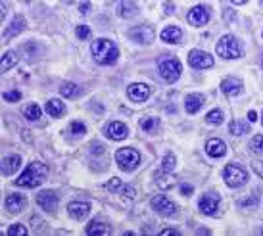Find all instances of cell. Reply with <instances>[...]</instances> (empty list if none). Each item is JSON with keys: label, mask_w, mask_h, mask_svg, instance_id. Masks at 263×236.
<instances>
[{"label": "cell", "mask_w": 263, "mask_h": 236, "mask_svg": "<svg viewBox=\"0 0 263 236\" xmlns=\"http://www.w3.org/2000/svg\"><path fill=\"white\" fill-rule=\"evenodd\" d=\"M90 52H92L94 60L100 62V64H104V66L115 64L117 58H119L117 47H115L111 41H108V39H96V41L92 43V47H90Z\"/></svg>", "instance_id": "6da1fadb"}, {"label": "cell", "mask_w": 263, "mask_h": 236, "mask_svg": "<svg viewBox=\"0 0 263 236\" xmlns=\"http://www.w3.org/2000/svg\"><path fill=\"white\" fill-rule=\"evenodd\" d=\"M188 64L196 70H208V68L213 66V58L204 50H192L188 54Z\"/></svg>", "instance_id": "ba28073f"}, {"label": "cell", "mask_w": 263, "mask_h": 236, "mask_svg": "<svg viewBox=\"0 0 263 236\" xmlns=\"http://www.w3.org/2000/svg\"><path fill=\"white\" fill-rule=\"evenodd\" d=\"M129 37L138 45H150L154 41V31L146 25H138V27L129 31Z\"/></svg>", "instance_id": "9c48e42d"}, {"label": "cell", "mask_w": 263, "mask_h": 236, "mask_svg": "<svg viewBox=\"0 0 263 236\" xmlns=\"http://www.w3.org/2000/svg\"><path fill=\"white\" fill-rule=\"evenodd\" d=\"M248 119H250V121H256V119H258V114H256V112H248Z\"/></svg>", "instance_id": "ee69618b"}, {"label": "cell", "mask_w": 263, "mask_h": 236, "mask_svg": "<svg viewBox=\"0 0 263 236\" xmlns=\"http://www.w3.org/2000/svg\"><path fill=\"white\" fill-rule=\"evenodd\" d=\"M60 93L62 96H66V98H75V96H79V87L75 85V83H64L62 85V89H60Z\"/></svg>", "instance_id": "4dcf8cb0"}, {"label": "cell", "mask_w": 263, "mask_h": 236, "mask_svg": "<svg viewBox=\"0 0 263 236\" xmlns=\"http://www.w3.org/2000/svg\"><path fill=\"white\" fill-rule=\"evenodd\" d=\"M67 212H69V215H71L73 219L83 221L88 213H90V206H88L87 202H71V204L67 206Z\"/></svg>", "instance_id": "e0dca14e"}, {"label": "cell", "mask_w": 263, "mask_h": 236, "mask_svg": "<svg viewBox=\"0 0 263 236\" xmlns=\"http://www.w3.org/2000/svg\"><path fill=\"white\" fill-rule=\"evenodd\" d=\"M171 235L179 236L181 233H179V231H171V229H167V231H161V233H159V236H171Z\"/></svg>", "instance_id": "ab89813d"}, {"label": "cell", "mask_w": 263, "mask_h": 236, "mask_svg": "<svg viewBox=\"0 0 263 236\" xmlns=\"http://www.w3.org/2000/svg\"><path fill=\"white\" fill-rule=\"evenodd\" d=\"M23 27H25V20L23 18H16L12 24H10V29H6L4 31V41H8V39H12V37H16L18 33H22L23 31Z\"/></svg>", "instance_id": "603a6c76"}, {"label": "cell", "mask_w": 263, "mask_h": 236, "mask_svg": "<svg viewBox=\"0 0 263 236\" xmlns=\"http://www.w3.org/2000/svg\"><path fill=\"white\" fill-rule=\"evenodd\" d=\"M22 165V158L20 156H10L2 160V173L4 175H14Z\"/></svg>", "instance_id": "44dd1931"}, {"label": "cell", "mask_w": 263, "mask_h": 236, "mask_svg": "<svg viewBox=\"0 0 263 236\" xmlns=\"http://www.w3.org/2000/svg\"><path fill=\"white\" fill-rule=\"evenodd\" d=\"M175 164H177L175 156H173V154H169V156L161 162V173H171V171L175 169Z\"/></svg>", "instance_id": "d6a6232c"}, {"label": "cell", "mask_w": 263, "mask_h": 236, "mask_svg": "<svg viewBox=\"0 0 263 236\" xmlns=\"http://www.w3.org/2000/svg\"><path fill=\"white\" fill-rule=\"evenodd\" d=\"M156 181H158V187L163 190L173 189V187L177 185L175 177H173V175H167V173H163V177H161V173H158V175H156Z\"/></svg>", "instance_id": "484cf974"}, {"label": "cell", "mask_w": 263, "mask_h": 236, "mask_svg": "<svg viewBox=\"0 0 263 236\" xmlns=\"http://www.w3.org/2000/svg\"><path fill=\"white\" fill-rule=\"evenodd\" d=\"M223 179H225V183H227L229 187L238 189V187H242V185H246V181H248V173H246V169L240 167L238 164H231V165L225 167V171H223Z\"/></svg>", "instance_id": "277c9868"}, {"label": "cell", "mask_w": 263, "mask_h": 236, "mask_svg": "<svg viewBox=\"0 0 263 236\" xmlns=\"http://www.w3.org/2000/svg\"><path fill=\"white\" fill-rule=\"evenodd\" d=\"M229 131H231V135H235V137H242V135H248V131H250V125L246 123V121H233L231 123V127H229Z\"/></svg>", "instance_id": "4316f807"}, {"label": "cell", "mask_w": 263, "mask_h": 236, "mask_svg": "<svg viewBox=\"0 0 263 236\" xmlns=\"http://www.w3.org/2000/svg\"><path fill=\"white\" fill-rule=\"evenodd\" d=\"M106 135L111 141H123L129 135V129L121 121H111L110 125H108V129H106Z\"/></svg>", "instance_id": "5bb4252c"}, {"label": "cell", "mask_w": 263, "mask_h": 236, "mask_svg": "<svg viewBox=\"0 0 263 236\" xmlns=\"http://www.w3.org/2000/svg\"><path fill=\"white\" fill-rule=\"evenodd\" d=\"M154 212H158L163 217H173L177 213V206L167 198V196H154L152 202H150Z\"/></svg>", "instance_id": "52a82bcc"}, {"label": "cell", "mask_w": 263, "mask_h": 236, "mask_svg": "<svg viewBox=\"0 0 263 236\" xmlns=\"http://www.w3.org/2000/svg\"><path fill=\"white\" fill-rule=\"evenodd\" d=\"M217 54L221 58H227V60H237L242 56V45L240 41L233 35H225L217 43Z\"/></svg>", "instance_id": "3957f363"}, {"label": "cell", "mask_w": 263, "mask_h": 236, "mask_svg": "<svg viewBox=\"0 0 263 236\" xmlns=\"http://www.w3.org/2000/svg\"><path fill=\"white\" fill-rule=\"evenodd\" d=\"M158 70H159V75L163 81L167 83H175L183 71V66L179 60H173V58H165V60H159L158 62Z\"/></svg>", "instance_id": "5b68a950"}, {"label": "cell", "mask_w": 263, "mask_h": 236, "mask_svg": "<svg viewBox=\"0 0 263 236\" xmlns=\"http://www.w3.org/2000/svg\"><path fill=\"white\" fill-rule=\"evenodd\" d=\"M25 206H27V198L22 196V194H18V192H14V194H10L6 198V208H8L10 213H20Z\"/></svg>", "instance_id": "2e32d148"}, {"label": "cell", "mask_w": 263, "mask_h": 236, "mask_svg": "<svg viewBox=\"0 0 263 236\" xmlns=\"http://www.w3.org/2000/svg\"><path fill=\"white\" fill-rule=\"evenodd\" d=\"M77 37L83 39V41L88 39V37H90V29H88L87 25H79V27H77Z\"/></svg>", "instance_id": "74e56055"}, {"label": "cell", "mask_w": 263, "mask_h": 236, "mask_svg": "<svg viewBox=\"0 0 263 236\" xmlns=\"http://www.w3.org/2000/svg\"><path fill=\"white\" fill-rule=\"evenodd\" d=\"M181 190H183V194H184V196H188V194L192 192V189H190L188 185H181Z\"/></svg>", "instance_id": "60d3db41"}, {"label": "cell", "mask_w": 263, "mask_h": 236, "mask_svg": "<svg viewBox=\"0 0 263 236\" xmlns=\"http://www.w3.org/2000/svg\"><path fill=\"white\" fill-rule=\"evenodd\" d=\"M246 204H258V196L256 198H252V200H242L240 206H246Z\"/></svg>", "instance_id": "7bdbcfd3"}, {"label": "cell", "mask_w": 263, "mask_h": 236, "mask_svg": "<svg viewBox=\"0 0 263 236\" xmlns=\"http://www.w3.org/2000/svg\"><path fill=\"white\" fill-rule=\"evenodd\" d=\"M37 204L43 208L44 212L52 213L58 206V194L52 192V190H43L39 196H37Z\"/></svg>", "instance_id": "8fae6325"}, {"label": "cell", "mask_w": 263, "mask_h": 236, "mask_svg": "<svg viewBox=\"0 0 263 236\" xmlns=\"http://www.w3.org/2000/svg\"><path fill=\"white\" fill-rule=\"evenodd\" d=\"M250 148L256 152V154H263V135H256L252 142H250Z\"/></svg>", "instance_id": "836d02e7"}, {"label": "cell", "mask_w": 263, "mask_h": 236, "mask_svg": "<svg viewBox=\"0 0 263 236\" xmlns=\"http://www.w3.org/2000/svg\"><path fill=\"white\" fill-rule=\"evenodd\" d=\"M262 123H263V116H262Z\"/></svg>", "instance_id": "f6af8a7d"}, {"label": "cell", "mask_w": 263, "mask_h": 236, "mask_svg": "<svg viewBox=\"0 0 263 236\" xmlns=\"http://www.w3.org/2000/svg\"><path fill=\"white\" fill-rule=\"evenodd\" d=\"M206 152L211 156V158H221L227 154V144L219 139H211V141L206 144Z\"/></svg>", "instance_id": "d6986e66"}, {"label": "cell", "mask_w": 263, "mask_h": 236, "mask_svg": "<svg viewBox=\"0 0 263 236\" xmlns=\"http://www.w3.org/2000/svg\"><path fill=\"white\" fill-rule=\"evenodd\" d=\"M23 114H25V118L29 119V121H37V119L43 118V110H41V106H37V104H29Z\"/></svg>", "instance_id": "f546056e"}, {"label": "cell", "mask_w": 263, "mask_h": 236, "mask_svg": "<svg viewBox=\"0 0 263 236\" xmlns=\"http://www.w3.org/2000/svg\"><path fill=\"white\" fill-rule=\"evenodd\" d=\"M88 8H90V4H85V2H83V4H81V6H79V10H81V14H87L88 12Z\"/></svg>", "instance_id": "b9f144b4"}, {"label": "cell", "mask_w": 263, "mask_h": 236, "mask_svg": "<svg viewBox=\"0 0 263 236\" xmlns=\"http://www.w3.org/2000/svg\"><path fill=\"white\" fill-rule=\"evenodd\" d=\"M219 206V196L217 194H204L198 202V208L204 215H215Z\"/></svg>", "instance_id": "30bf717a"}, {"label": "cell", "mask_w": 263, "mask_h": 236, "mask_svg": "<svg viewBox=\"0 0 263 236\" xmlns=\"http://www.w3.org/2000/svg\"><path fill=\"white\" fill-rule=\"evenodd\" d=\"M85 233H87V235H110L111 231L106 223H102V221H92L87 229H85Z\"/></svg>", "instance_id": "d4e9b609"}, {"label": "cell", "mask_w": 263, "mask_h": 236, "mask_svg": "<svg viewBox=\"0 0 263 236\" xmlns=\"http://www.w3.org/2000/svg\"><path fill=\"white\" fill-rule=\"evenodd\" d=\"M221 91H223L225 94H229V96L240 94V91H242L240 79H237V77H227V79L221 83Z\"/></svg>", "instance_id": "ac0fdd59"}, {"label": "cell", "mask_w": 263, "mask_h": 236, "mask_svg": "<svg viewBox=\"0 0 263 236\" xmlns=\"http://www.w3.org/2000/svg\"><path fill=\"white\" fill-rule=\"evenodd\" d=\"M46 112H48V116H52V118H62V116L66 114V106H64L60 100H48Z\"/></svg>", "instance_id": "cb8c5ba5"}, {"label": "cell", "mask_w": 263, "mask_h": 236, "mask_svg": "<svg viewBox=\"0 0 263 236\" xmlns=\"http://www.w3.org/2000/svg\"><path fill=\"white\" fill-rule=\"evenodd\" d=\"M22 98V93H18V91H10V93H4V100H8V102H18Z\"/></svg>", "instance_id": "f35d334b"}, {"label": "cell", "mask_w": 263, "mask_h": 236, "mask_svg": "<svg viewBox=\"0 0 263 236\" xmlns=\"http://www.w3.org/2000/svg\"><path fill=\"white\" fill-rule=\"evenodd\" d=\"M117 12H119L123 18H132V16H136L138 8H136V4H132V2H119Z\"/></svg>", "instance_id": "f1b7e54d"}, {"label": "cell", "mask_w": 263, "mask_h": 236, "mask_svg": "<svg viewBox=\"0 0 263 236\" xmlns=\"http://www.w3.org/2000/svg\"><path fill=\"white\" fill-rule=\"evenodd\" d=\"M140 127H142V131H156L158 127H159V119L158 118H144L140 119Z\"/></svg>", "instance_id": "1f68e13d"}, {"label": "cell", "mask_w": 263, "mask_h": 236, "mask_svg": "<svg viewBox=\"0 0 263 236\" xmlns=\"http://www.w3.org/2000/svg\"><path fill=\"white\" fill-rule=\"evenodd\" d=\"M46 173H48L46 165H43V164H31V165L25 167V171L20 175V179L16 181V185L18 187H27V189H35V187H39L44 181Z\"/></svg>", "instance_id": "7a4b0ae2"}, {"label": "cell", "mask_w": 263, "mask_h": 236, "mask_svg": "<svg viewBox=\"0 0 263 236\" xmlns=\"http://www.w3.org/2000/svg\"><path fill=\"white\" fill-rule=\"evenodd\" d=\"M262 66H263V60H262Z\"/></svg>", "instance_id": "7dc6e473"}, {"label": "cell", "mask_w": 263, "mask_h": 236, "mask_svg": "<svg viewBox=\"0 0 263 236\" xmlns=\"http://www.w3.org/2000/svg\"><path fill=\"white\" fill-rule=\"evenodd\" d=\"M181 37H183V31L175 27V25H171V27H165L163 31H161V41L163 43H169V45H175L181 41Z\"/></svg>", "instance_id": "ffe728a7"}, {"label": "cell", "mask_w": 263, "mask_h": 236, "mask_svg": "<svg viewBox=\"0 0 263 236\" xmlns=\"http://www.w3.org/2000/svg\"><path fill=\"white\" fill-rule=\"evenodd\" d=\"M69 131H71V135H85L87 133V125H83L81 121H71Z\"/></svg>", "instance_id": "e575fe53"}, {"label": "cell", "mask_w": 263, "mask_h": 236, "mask_svg": "<svg viewBox=\"0 0 263 236\" xmlns=\"http://www.w3.org/2000/svg\"><path fill=\"white\" fill-rule=\"evenodd\" d=\"M115 162L123 171H132L140 162V154L136 150H132V148H121L115 154Z\"/></svg>", "instance_id": "8992f818"}, {"label": "cell", "mask_w": 263, "mask_h": 236, "mask_svg": "<svg viewBox=\"0 0 263 236\" xmlns=\"http://www.w3.org/2000/svg\"><path fill=\"white\" fill-rule=\"evenodd\" d=\"M202 104H204V96L194 93V94H188L186 96V100H184V110L188 112V114H196L198 110L202 108Z\"/></svg>", "instance_id": "7402d4cb"}, {"label": "cell", "mask_w": 263, "mask_h": 236, "mask_svg": "<svg viewBox=\"0 0 263 236\" xmlns=\"http://www.w3.org/2000/svg\"><path fill=\"white\" fill-rule=\"evenodd\" d=\"M188 22L192 25H206L210 22V10L206 8V6H194L192 10H190V14H188Z\"/></svg>", "instance_id": "9a60e30c"}, {"label": "cell", "mask_w": 263, "mask_h": 236, "mask_svg": "<svg viewBox=\"0 0 263 236\" xmlns=\"http://www.w3.org/2000/svg\"><path fill=\"white\" fill-rule=\"evenodd\" d=\"M262 235H263V229H262Z\"/></svg>", "instance_id": "bcb514c9"}, {"label": "cell", "mask_w": 263, "mask_h": 236, "mask_svg": "<svg viewBox=\"0 0 263 236\" xmlns=\"http://www.w3.org/2000/svg\"><path fill=\"white\" fill-rule=\"evenodd\" d=\"M106 189L110 190V192H113V194H121L125 198H134V189H132L131 185H125L121 179H111V181H108Z\"/></svg>", "instance_id": "4fadbf2b"}, {"label": "cell", "mask_w": 263, "mask_h": 236, "mask_svg": "<svg viewBox=\"0 0 263 236\" xmlns=\"http://www.w3.org/2000/svg\"><path fill=\"white\" fill-rule=\"evenodd\" d=\"M127 94H129L132 102H144V100H148V96L152 94V91L144 83H132L131 87L127 89Z\"/></svg>", "instance_id": "7c38bea8"}, {"label": "cell", "mask_w": 263, "mask_h": 236, "mask_svg": "<svg viewBox=\"0 0 263 236\" xmlns=\"http://www.w3.org/2000/svg\"><path fill=\"white\" fill-rule=\"evenodd\" d=\"M206 119H208L211 125H221V123H223V114H221L219 110H213V112H210V114L206 116Z\"/></svg>", "instance_id": "d590c367"}, {"label": "cell", "mask_w": 263, "mask_h": 236, "mask_svg": "<svg viewBox=\"0 0 263 236\" xmlns=\"http://www.w3.org/2000/svg\"><path fill=\"white\" fill-rule=\"evenodd\" d=\"M8 235L10 236H25L27 235V229H25V225H12L10 229H8Z\"/></svg>", "instance_id": "8d00e7d4"}, {"label": "cell", "mask_w": 263, "mask_h": 236, "mask_svg": "<svg viewBox=\"0 0 263 236\" xmlns=\"http://www.w3.org/2000/svg\"><path fill=\"white\" fill-rule=\"evenodd\" d=\"M18 52L16 50H10V52H6L4 56H2V71H8L10 68H14L16 64H18Z\"/></svg>", "instance_id": "83f0119b"}]
</instances>
